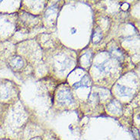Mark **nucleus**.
Returning a JSON list of instances; mask_svg holds the SVG:
<instances>
[{"instance_id":"nucleus-1","label":"nucleus","mask_w":140,"mask_h":140,"mask_svg":"<svg viewBox=\"0 0 140 140\" xmlns=\"http://www.w3.org/2000/svg\"><path fill=\"white\" fill-rule=\"evenodd\" d=\"M129 4H127V3H123V5H122V6H121V8L123 10H127L128 8H129Z\"/></svg>"},{"instance_id":"nucleus-2","label":"nucleus","mask_w":140,"mask_h":140,"mask_svg":"<svg viewBox=\"0 0 140 140\" xmlns=\"http://www.w3.org/2000/svg\"><path fill=\"white\" fill-rule=\"evenodd\" d=\"M70 31H71V32L73 33V34L76 32V29H75V28H72L70 29Z\"/></svg>"}]
</instances>
